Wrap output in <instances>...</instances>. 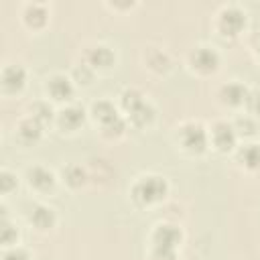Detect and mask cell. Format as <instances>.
<instances>
[{
    "label": "cell",
    "instance_id": "44dd1931",
    "mask_svg": "<svg viewBox=\"0 0 260 260\" xmlns=\"http://www.w3.org/2000/svg\"><path fill=\"white\" fill-rule=\"evenodd\" d=\"M32 118H35L37 122H41V124L49 122V120L53 118V110H51V106H49V104H43V102L35 104V106H32Z\"/></svg>",
    "mask_w": 260,
    "mask_h": 260
},
{
    "label": "cell",
    "instance_id": "7402d4cb",
    "mask_svg": "<svg viewBox=\"0 0 260 260\" xmlns=\"http://www.w3.org/2000/svg\"><path fill=\"white\" fill-rule=\"evenodd\" d=\"M102 126H104V130H106L108 136H114V134H122L124 132V122H122L120 116H116L114 120H110V122H106Z\"/></svg>",
    "mask_w": 260,
    "mask_h": 260
},
{
    "label": "cell",
    "instance_id": "8fae6325",
    "mask_svg": "<svg viewBox=\"0 0 260 260\" xmlns=\"http://www.w3.org/2000/svg\"><path fill=\"white\" fill-rule=\"evenodd\" d=\"M28 179H30V183L37 189H49L53 185V181H55L53 179V173L49 169H45V167H32L28 171Z\"/></svg>",
    "mask_w": 260,
    "mask_h": 260
},
{
    "label": "cell",
    "instance_id": "2e32d148",
    "mask_svg": "<svg viewBox=\"0 0 260 260\" xmlns=\"http://www.w3.org/2000/svg\"><path fill=\"white\" fill-rule=\"evenodd\" d=\"M152 116H154V110H152L146 102H142L138 108H134V110L130 112V120H132L136 126H146V124L152 120Z\"/></svg>",
    "mask_w": 260,
    "mask_h": 260
},
{
    "label": "cell",
    "instance_id": "83f0119b",
    "mask_svg": "<svg viewBox=\"0 0 260 260\" xmlns=\"http://www.w3.org/2000/svg\"><path fill=\"white\" fill-rule=\"evenodd\" d=\"M4 260H28V256L22 250H8L4 254Z\"/></svg>",
    "mask_w": 260,
    "mask_h": 260
},
{
    "label": "cell",
    "instance_id": "9c48e42d",
    "mask_svg": "<svg viewBox=\"0 0 260 260\" xmlns=\"http://www.w3.org/2000/svg\"><path fill=\"white\" fill-rule=\"evenodd\" d=\"M47 87H49V91H51V95H53L55 100H67V98L73 93L71 81H69L67 77H63V75L51 77V81H49Z\"/></svg>",
    "mask_w": 260,
    "mask_h": 260
},
{
    "label": "cell",
    "instance_id": "f1b7e54d",
    "mask_svg": "<svg viewBox=\"0 0 260 260\" xmlns=\"http://www.w3.org/2000/svg\"><path fill=\"white\" fill-rule=\"evenodd\" d=\"M238 128H242L240 132H244V134H252V132H254V124H252L248 118H240V120H238Z\"/></svg>",
    "mask_w": 260,
    "mask_h": 260
},
{
    "label": "cell",
    "instance_id": "5bb4252c",
    "mask_svg": "<svg viewBox=\"0 0 260 260\" xmlns=\"http://www.w3.org/2000/svg\"><path fill=\"white\" fill-rule=\"evenodd\" d=\"M41 122H37L35 118H28V120H24L20 126H18V134H20V138L24 140V142H35V140H39V136H41Z\"/></svg>",
    "mask_w": 260,
    "mask_h": 260
},
{
    "label": "cell",
    "instance_id": "8992f818",
    "mask_svg": "<svg viewBox=\"0 0 260 260\" xmlns=\"http://www.w3.org/2000/svg\"><path fill=\"white\" fill-rule=\"evenodd\" d=\"M181 242V232L175 225H158L154 232V246L162 248H177Z\"/></svg>",
    "mask_w": 260,
    "mask_h": 260
},
{
    "label": "cell",
    "instance_id": "5b68a950",
    "mask_svg": "<svg viewBox=\"0 0 260 260\" xmlns=\"http://www.w3.org/2000/svg\"><path fill=\"white\" fill-rule=\"evenodd\" d=\"M213 142L219 150H230L236 142V130L228 122H217L213 128Z\"/></svg>",
    "mask_w": 260,
    "mask_h": 260
},
{
    "label": "cell",
    "instance_id": "52a82bcc",
    "mask_svg": "<svg viewBox=\"0 0 260 260\" xmlns=\"http://www.w3.org/2000/svg\"><path fill=\"white\" fill-rule=\"evenodd\" d=\"M2 85L8 89V91H16L24 85V69L18 67V65H8L4 71H2Z\"/></svg>",
    "mask_w": 260,
    "mask_h": 260
},
{
    "label": "cell",
    "instance_id": "ffe728a7",
    "mask_svg": "<svg viewBox=\"0 0 260 260\" xmlns=\"http://www.w3.org/2000/svg\"><path fill=\"white\" fill-rule=\"evenodd\" d=\"M45 16H47L45 6H41V4H28V6H26V20H28L30 24H41V22H45Z\"/></svg>",
    "mask_w": 260,
    "mask_h": 260
},
{
    "label": "cell",
    "instance_id": "cb8c5ba5",
    "mask_svg": "<svg viewBox=\"0 0 260 260\" xmlns=\"http://www.w3.org/2000/svg\"><path fill=\"white\" fill-rule=\"evenodd\" d=\"M73 73H75V79H77L79 83H89V81H91V69H89V67H85V65L77 67Z\"/></svg>",
    "mask_w": 260,
    "mask_h": 260
},
{
    "label": "cell",
    "instance_id": "7a4b0ae2",
    "mask_svg": "<svg viewBox=\"0 0 260 260\" xmlns=\"http://www.w3.org/2000/svg\"><path fill=\"white\" fill-rule=\"evenodd\" d=\"M181 142H183V146H185L187 150H191V152H201V150H205V146H207V134H205V130H203L199 124L191 122V124H185V126L181 128Z\"/></svg>",
    "mask_w": 260,
    "mask_h": 260
},
{
    "label": "cell",
    "instance_id": "3957f363",
    "mask_svg": "<svg viewBox=\"0 0 260 260\" xmlns=\"http://www.w3.org/2000/svg\"><path fill=\"white\" fill-rule=\"evenodd\" d=\"M246 24V16L240 8L236 6H228L221 10L219 14V28L225 32V35H236L242 30V26Z\"/></svg>",
    "mask_w": 260,
    "mask_h": 260
},
{
    "label": "cell",
    "instance_id": "9a60e30c",
    "mask_svg": "<svg viewBox=\"0 0 260 260\" xmlns=\"http://www.w3.org/2000/svg\"><path fill=\"white\" fill-rule=\"evenodd\" d=\"M240 160L250 169H260V144H248L240 150Z\"/></svg>",
    "mask_w": 260,
    "mask_h": 260
},
{
    "label": "cell",
    "instance_id": "603a6c76",
    "mask_svg": "<svg viewBox=\"0 0 260 260\" xmlns=\"http://www.w3.org/2000/svg\"><path fill=\"white\" fill-rule=\"evenodd\" d=\"M152 258H154V260H175V258H177V254H175V248H162V246H154Z\"/></svg>",
    "mask_w": 260,
    "mask_h": 260
},
{
    "label": "cell",
    "instance_id": "d4e9b609",
    "mask_svg": "<svg viewBox=\"0 0 260 260\" xmlns=\"http://www.w3.org/2000/svg\"><path fill=\"white\" fill-rule=\"evenodd\" d=\"M246 106L252 112H260V91H250L246 95Z\"/></svg>",
    "mask_w": 260,
    "mask_h": 260
},
{
    "label": "cell",
    "instance_id": "ba28073f",
    "mask_svg": "<svg viewBox=\"0 0 260 260\" xmlns=\"http://www.w3.org/2000/svg\"><path fill=\"white\" fill-rule=\"evenodd\" d=\"M83 118H85L83 108H79V106H69V108H65V110L59 114V124H61L63 128H67V130H73V128H77V126L83 122Z\"/></svg>",
    "mask_w": 260,
    "mask_h": 260
},
{
    "label": "cell",
    "instance_id": "f546056e",
    "mask_svg": "<svg viewBox=\"0 0 260 260\" xmlns=\"http://www.w3.org/2000/svg\"><path fill=\"white\" fill-rule=\"evenodd\" d=\"M258 53H260V43H258Z\"/></svg>",
    "mask_w": 260,
    "mask_h": 260
},
{
    "label": "cell",
    "instance_id": "30bf717a",
    "mask_svg": "<svg viewBox=\"0 0 260 260\" xmlns=\"http://www.w3.org/2000/svg\"><path fill=\"white\" fill-rule=\"evenodd\" d=\"M246 95H248V91H246V87L242 85V83H228V85H223L221 87V100L225 102V104H232V106H238V104H242V102H246Z\"/></svg>",
    "mask_w": 260,
    "mask_h": 260
},
{
    "label": "cell",
    "instance_id": "6da1fadb",
    "mask_svg": "<svg viewBox=\"0 0 260 260\" xmlns=\"http://www.w3.org/2000/svg\"><path fill=\"white\" fill-rule=\"evenodd\" d=\"M165 193H167V183L160 177H144L134 187V197L140 203L158 201L160 197H165Z\"/></svg>",
    "mask_w": 260,
    "mask_h": 260
},
{
    "label": "cell",
    "instance_id": "4fadbf2b",
    "mask_svg": "<svg viewBox=\"0 0 260 260\" xmlns=\"http://www.w3.org/2000/svg\"><path fill=\"white\" fill-rule=\"evenodd\" d=\"M87 57H89L91 65H95V67H108V65H112V61H114V53H112L108 47H104V45L93 47Z\"/></svg>",
    "mask_w": 260,
    "mask_h": 260
},
{
    "label": "cell",
    "instance_id": "7c38bea8",
    "mask_svg": "<svg viewBox=\"0 0 260 260\" xmlns=\"http://www.w3.org/2000/svg\"><path fill=\"white\" fill-rule=\"evenodd\" d=\"M30 221H32L37 228H41V230L51 228L53 221H55L53 209H49V207H45V205H37V207L32 209V213H30Z\"/></svg>",
    "mask_w": 260,
    "mask_h": 260
},
{
    "label": "cell",
    "instance_id": "ac0fdd59",
    "mask_svg": "<svg viewBox=\"0 0 260 260\" xmlns=\"http://www.w3.org/2000/svg\"><path fill=\"white\" fill-rule=\"evenodd\" d=\"M63 177H65V181H67L71 187H79V185L85 183V173H83V169H81L79 165H69V167L63 171Z\"/></svg>",
    "mask_w": 260,
    "mask_h": 260
},
{
    "label": "cell",
    "instance_id": "4316f807",
    "mask_svg": "<svg viewBox=\"0 0 260 260\" xmlns=\"http://www.w3.org/2000/svg\"><path fill=\"white\" fill-rule=\"evenodd\" d=\"M14 183H16V181H14V177H12L10 173H6V171H4V173L0 175V189H2L4 193H6V191H10V189L14 187Z\"/></svg>",
    "mask_w": 260,
    "mask_h": 260
},
{
    "label": "cell",
    "instance_id": "d6986e66",
    "mask_svg": "<svg viewBox=\"0 0 260 260\" xmlns=\"http://www.w3.org/2000/svg\"><path fill=\"white\" fill-rule=\"evenodd\" d=\"M142 102H144V100H142L140 91H136V89H126V91L122 93V106H124L128 112H132L134 108H138Z\"/></svg>",
    "mask_w": 260,
    "mask_h": 260
},
{
    "label": "cell",
    "instance_id": "484cf974",
    "mask_svg": "<svg viewBox=\"0 0 260 260\" xmlns=\"http://www.w3.org/2000/svg\"><path fill=\"white\" fill-rule=\"evenodd\" d=\"M12 240H16V230H12L10 223L2 221V242L4 244H10Z\"/></svg>",
    "mask_w": 260,
    "mask_h": 260
},
{
    "label": "cell",
    "instance_id": "e0dca14e",
    "mask_svg": "<svg viewBox=\"0 0 260 260\" xmlns=\"http://www.w3.org/2000/svg\"><path fill=\"white\" fill-rule=\"evenodd\" d=\"M93 116H95L102 124H106V122L114 120L118 114H116V110H114V106H112L110 102H98V104H93Z\"/></svg>",
    "mask_w": 260,
    "mask_h": 260
},
{
    "label": "cell",
    "instance_id": "277c9868",
    "mask_svg": "<svg viewBox=\"0 0 260 260\" xmlns=\"http://www.w3.org/2000/svg\"><path fill=\"white\" fill-rule=\"evenodd\" d=\"M191 61H193V65H195L199 71H213V69L217 67L219 57H217V53H215L213 49H209V47H199V49L191 55Z\"/></svg>",
    "mask_w": 260,
    "mask_h": 260
}]
</instances>
